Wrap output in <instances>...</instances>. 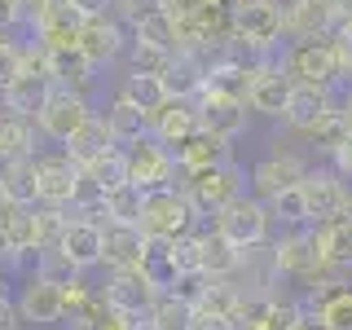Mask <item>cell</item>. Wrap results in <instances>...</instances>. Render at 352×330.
<instances>
[{
  "instance_id": "816d5d0a",
  "label": "cell",
  "mask_w": 352,
  "mask_h": 330,
  "mask_svg": "<svg viewBox=\"0 0 352 330\" xmlns=\"http://www.w3.org/2000/svg\"><path fill=\"white\" fill-rule=\"evenodd\" d=\"M14 326H22V322L14 313V300H5V304H0V330H14Z\"/></svg>"
},
{
  "instance_id": "f1b7e54d",
  "label": "cell",
  "mask_w": 352,
  "mask_h": 330,
  "mask_svg": "<svg viewBox=\"0 0 352 330\" xmlns=\"http://www.w3.org/2000/svg\"><path fill=\"white\" fill-rule=\"evenodd\" d=\"M198 269L207 278H234L242 269V251L229 247L216 229H198Z\"/></svg>"
},
{
  "instance_id": "836d02e7",
  "label": "cell",
  "mask_w": 352,
  "mask_h": 330,
  "mask_svg": "<svg viewBox=\"0 0 352 330\" xmlns=\"http://www.w3.org/2000/svg\"><path fill=\"white\" fill-rule=\"evenodd\" d=\"M80 176H84V185H88V190H97L102 198H110L115 190H124V185H128V163H124V150H110V154H102V159H93L88 168H80Z\"/></svg>"
},
{
  "instance_id": "603a6c76",
  "label": "cell",
  "mask_w": 352,
  "mask_h": 330,
  "mask_svg": "<svg viewBox=\"0 0 352 330\" xmlns=\"http://www.w3.org/2000/svg\"><path fill=\"white\" fill-rule=\"evenodd\" d=\"M141 251H146V234L132 225H102V264L115 269H137Z\"/></svg>"
},
{
  "instance_id": "6da1fadb",
  "label": "cell",
  "mask_w": 352,
  "mask_h": 330,
  "mask_svg": "<svg viewBox=\"0 0 352 330\" xmlns=\"http://www.w3.org/2000/svg\"><path fill=\"white\" fill-rule=\"evenodd\" d=\"M242 185H247V172L229 159V163H220V168L185 172V181L176 185V190L185 194V203L194 207L198 220H216L229 203H234V198H242Z\"/></svg>"
},
{
  "instance_id": "be15d7a7",
  "label": "cell",
  "mask_w": 352,
  "mask_h": 330,
  "mask_svg": "<svg viewBox=\"0 0 352 330\" xmlns=\"http://www.w3.org/2000/svg\"><path fill=\"white\" fill-rule=\"evenodd\" d=\"M14 330H22V326H14Z\"/></svg>"
},
{
  "instance_id": "94428289",
  "label": "cell",
  "mask_w": 352,
  "mask_h": 330,
  "mask_svg": "<svg viewBox=\"0 0 352 330\" xmlns=\"http://www.w3.org/2000/svg\"><path fill=\"white\" fill-rule=\"evenodd\" d=\"M71 330H88V326H71Z\"/></svg>"
},
{
  "instance_id": "44dd1931",
  "label": "cell",
  "mask_w": 352,
  "mask_h": 330,
  "mask_svg": "<svg viewBox=\"0 0 352 330\" xmlns=\"http://www.w3.org/2000/svg\"><path fill=\"white\" fill-rule=\"evenodd\" d=\"M159 80H163L168 102H198V97H203V84H207V66L198 62L194 53H176Z\"/></svg>"
},
{
  "instance_id": "ab89813d",
  "label": "cell",
  "mask_w": 352,
  "mask_h": 330,
  "mask_svg": "<svg viewBox=\"0 0 352 330\" xmlns=\"http://www.w3.org/2000/svg\"><path fill=\"white\" fill-rule=\"evenodd\" d=\"M269 216L278 220L282 229H308V207H304V194H300V185L295 190H286V194H278V198H269Z\"/></svg>"
},
{
  "instance_id": "c3c4849f",
  "label": "cell",
  "mask_w": 352,
  "mask_h": 330,
  "mask_svg": "<svg viewBox=\"0 0 352 330\" xmlns=\"http://www.w3.org/2000/svg\"><path fill=\"white\" fill-rule=\"evenodd\" d=\"M330 159H335V172L344 176V181H352V132L344 137V146H339L335 154H330Z\"/></svg>"
},
{
  "instance_id": "8fae6325",
  "label": "cell",
  "mask_w": 352,
  "mask_h": 330,
  "mask_svg": "<svg viewBox=\"0 0 352 330\" xmlns=\"http://www.w3.org/2000/svg\"><path fill=\"white\" fill-rule=\"evenodd\" d=\"M102 295H106V304L115 308V313L132 317V322H146L154 300H159V291L146 282V273H141V269H115V273H110V282L102 286Z\"/></svg>"
},
{
  "instance_id": "5bb4252c",
  "label": "cell",
  "mask_w": 352,
  "mask_h": 330,
  "mask_svg": "<svg viewBox=\"0 0 352 330\" xmlns=\"http://www.w3.org/2000/svg\"><path fill=\"white\" fill-rule=\"evenodd\" d=\"M304 159H295V154L286 150H269L264 159H256V168H251V190H256L260 203H269V198H278L286 190H295V185L304 181Z\"/></svg>"
},
{
  "instance_id": "bcb514c9",
  "label": "cell",
  "mask_w": 352,
  "mask_h": 330,
  "mask_svg": "<svg viewBox=\"0 0 352 330\" xmlns=\"http://www.w3.org/2000/svg\"><path fill=\"white\" fill-rule=\"evenodd\" d=\"M330 44H335V53H339L344 75H352V18H339V27L330 31Z\"/></svg>"
},
{
  "instance_id": "3957f363",
  "label": "cell",
  "mask_w": 352,
  "mask_h": 330,
  "mask_svg": "<svg viewBox=\"0 0 352 330\" xmlns=\"http://www.w3.org/2000/svg\"><path fill=\"white\" fill-rule=\"evenodd\" d=\"M84 190L80 163L66 150H36V194L40 207H58V212H71L75 198Z\"/></svg>"
},
{
  "instance_id": "52a82bcc",
  "label": "cell",
  "mask_w": 352,
  "mask_h": 330,
  "mask_svg": "<svg viewBox=\"0 0 352 330\" xmlns=\"http://www.w3.org/2000/svg\"><path fill=\"white\" fill-rule=\"evenodd\" d=\"M88 119H93V106H88V97L80 93H66V88H53L49 102H44V110L36 115V128L40 137L58 141V146H66V141L80 132Z\"/></svg>"
},
{
  "instance_id": "4fadbf2b",
  "label": "cell",
  "mask_w": 352,
  "mask_h": 330,
  "mask_svg": "<svg viewBox=\"0 0 352 330\" xmlns=\"http://www.w3.org/2000/svg\"><path fill=\"white\" fill-rule=\"evenodd\" d=\"M282 22H286V36L295 44L300 40H326L339 27V9H335V0H286Z\"/></svg>"
},
{
  "instance_id": "7402d4cb",
  "label": "cell",
  "mask_w": 352,
  "mask_h": 330,
  "mask_svg": "<svg viewBox=\"0 0 352 330\" xmlns=\"http://www.w3.org/2000/svg\"><path fill=\"white\" fill-rule=\"evenodd\" d=\"M44 62H49V84H53V88H66V93L88 97V88H93L97 71L84 62L80 49H53V53H44Z\"/></svg>"
},
{
  "instance_id": "d6a6232c",
  "label": "cell",
  "mask_w": 352,
  "mask_h": 330,
  "mask_svg": "<svg viewBox=\"0 0 352 330\" xmlns=\"http://www.w3.org/2000/svg\"><path fill=\"white\" fill-rule=\"evenodd\" d=\"M40 150V128L36 119H18V115H0V163L9 159H27Z\"/></svg>"
},
{
  "instance_id": "30bf717a",
  "label": "cell",
  "mask_w": 352,
  "mask_h": 330,
  "mask_svg": "<svg viewBox=\"0 0 352 330\" xmlns=\"http://www.w3.org/2000/svg\"><path fill=\"white\" fill-rule=\"evenodd\" d=\"M128 44H132V31H128L115 14H106V18H88V22H84L75 49L84 53V62L93 66V71H102V66L115 62L119 53L128 49Z\"/></svg>"
},
{
  "instance_id": "277c9868",
  "label": "cell",
  "mask_w": 352,
  "mask_h": 330,
  "mask_svg": "<svg viewBox=\"0 0 352 330\" xmlns=\"http://www.w3.org/2000/svg\"><path fill=\"white\" fill-rule=\"evenodd\" d=\"M282 71L291 75V84H313V88H335L344 80V66H339L335 44L326 40H300L282 53Z\"/></svg>"
},
{
  "instance_id": "6125c7cd",
  "label": "cell",
  "mask_w": 352,
  "mask_h": 330,
  "mask_svg": "<svg viewBox=\"0 0 352 330\" xmlns=\"http://www.w3.org/2000/svg\"><path fill=\"white\" fill-rule=\"evenodd\" d=\"M0 115H5V106H0Z\"/></svg>"
},
{
  "instance_id": "5b68a950",
  "label": "cell",
  "mask_w": 352,
  "mask_h": 330,
  "mask_svg": "<svg viewBox=\"0 0 352 330\" xmlns=\"http://www.w3.org/2000/svg\"><path fill=\"white\" fill-rule=\"evenodd\" d=\"M286 36L278 0H238L234 5V44L247 53H269Z\"/></svg>"
},
{
  "instance_id": "6f0895ef",
  "label": "cell",
  "mask_w": 352,
  "mask_h": 330,
  "mask_svg": "<svg viewBox=\"0 0 352 330\" xmlns=\"http://www.w3.org/2000/svg\"><path fill=\"white\" fill-rule=\"evenodd\" d=\"M335 9H339V18H352V0H335Z\"/></svg>"
},
{
  "instance_id": "ee69618b",
  "label": "cell",
  "mask_w": 352,
  "mask_h": 330,
  "mask_svg": "<svg viewBox=\"0 0 352 330\" xmlns=\"http://www.w3.org/2000/svg\"><path fill=\"white\" fill-rule=\"evenodd\" d=\"M53 5H58V0H14V9H18V22L31 31V36H36V31L44 27V18L53 14Z\"/></svg>"
},
{
  "instance_id": "9a60e30c",
  "label": "cell",
  "mask_w": 352,
  "mask_h": 330,
  "mask_svg": "<svg viewBox=\"0 0 352 330\" xmlns=\"http://www.w3.org/2000/svg\"><path fill=\"white\" fill-rule=\"evenodd\" d=\"M295 322H300V308L273 295H242L234 313V330H295Z\"/></svg>"
},
{
  "instance_id": "d6986e66",
  "label": "cell",
  "mask_w": 352,
  "mask_h": 330,
  "mask_svg": "<svg viewBox=\"0 0 352 330\" xmlns=\"http://www.w3.org/2000/svg\"><path fill=\"white\" fill-rule=\"evenodd\" d=\"M58 251H62V256L71 260L80 273L97 269V264H102V225L71 216V220H66V229H62V238H58Z\"/></svg>"
},
{
  "instance_id": "11a10c76",
  "label": "cell",
  "mask_w": 352,
  "mask_h": 330,
  "mask_svg": "<svg viewBox=\"0 0 352 330\" xmlns=\"http://www.w3.org/2000/svg\"><path fill=\"white\" fill-rule=\"evenodd\" d=\"M335 106H339V110H344V119H348V128H352V88H348V93H344V97H335Z\"/></svg>"
},
{
  "instance_id": "cb8c5ba5",
  "label": "cell",
  "mask_w": 352,
  "mask_h": 330,
  "mask_svg": "<svg viewBox=\"0 0 352 330\" xmlns=\"http://www.w3.org/2000/svg\"><path fill=\"white\" fill-rule=\"evenodd\" d=\"M0 203L5 207H36V154L27 159H9L0 163Z\"/></svg>"
},
{
  "instance_id": "7dc6e473",
  "label": "cell",
  "mask_w": 352,
  "mask_h": 330,
  "mask_svg": "<svg viewBox=\"0 0 352 330\" xmlns=\"http://www.w3.org/2000/svg\"><path fill=\"white\" fill-rule=\"evenodd\" d=\"M132 326H137V322H132V317H124V313H115L110 304H102L93 317H88V330H132Z\"/></svg>"
},
{
  "instance_id": "7bdbcfd3",
  "label": "cell",
  "mask_w": 352,
  "mask_h": 330,
  "mask_svg": "<svg viewBox=\"0 0 352 330\" xmlns=\"http://www.w3.org/2000/svg\"><path fill=\"white\" fill-rule=\"evenodd\" d=\"M66 220H71V212H58V207H40L36 203V238H40V247H58Z\"/></svg>"
},
{
  "instance_id": "2e32d148",
  "label": "cell",
  "mask_w": 352,
  "mask_h": 330,
  "mask_svg": "<svg viewBox=\"0 0 352 330\" xmlns=\"http://www.w3.org/2000/svg\"><path fill=\"white\" fill-rule=\"evenodd\" d=\"M291 75L282 71V66H260L256 71V80H251V88H247V106L256 110V115H264V119H282L286 115V102H291Z\"/></svg>"
},
{
  "instance_id": "d4e9b609",
  "label": "cell",
  "mask_w": 352,
  "mask_h": 330,
  "mask_svg": "<svg viewBox=\"0 0 352 330\" xmlns=\"http://www.w3.org/2000/svg\"><path fill=\"white\" fill-rule=\"evenodd\" d=\"M137 269L146 273V282L159 295H172L176 282H181V269H176V242L146 238V251H141V264H137Z\"/></svg>"
},
{
  "instance_id": "f546056e",
  "label": "cell",
  "mask_w": 352,
  "mask_h": 330,
  "mask_svg": "<svg viewBox=\"0 0 352 330\" xmlns=\"http://www.w3.org/2000/svg\"><path fill=\"white\" fill-rule=\"evenodd\" d=\"M176 163H181V172H203V168H220V163H229V141L212 137V132L198 128L190 141H185L181 150L172 154Z\"/></svg>"
},
{
  "instance_id": "8992f818",
  "label": "cell",
  "mask_w": 352,
  "mask_h": 330,
  "mask_svg": "<svg viewBox=\"0 0 352 330\" xmlns=\"http://www.w3.org/2000/svg\"><path fill=\"white\" fill-rule=\"evenodd\" d=\"M216 234L229 242V247H238V251H256L269 242V229H273V216H269V207L260 203V198H234V203L225 207V212L216 216Z\"/></svg>"
},
{
  "instance_id": "e0dca14e",
  "label": "cell",
  "mask_w": 352,
  "mask_h": 330,
  "mask_svg": "<svg viewBox=\"0 0 352 330\" xmlns=\"http://www.w3.org/2000/svg\"><path fill=\"white\" fill-rule=\"evenodd\" d=\"M198 128H203L198 124V102H168L159 115L150 119V137L159 141L163 150H172V154L181 150Z\"/></svg>"
},
{
  "instance_id": "9f6ffc18",
  "label": "cell",
  "mask_w": 352,
  "mask_h": 330,
  "mask_svg": "<svg viewBox=\"0 0 352 330\" xmlns=\"http://www.w3.org/2000/svg\"><path fill=\"white\" fill-rule=\"evenodd\" d=\"M5 300H9V269L0 264V304H5Z\"/></svg>"
},
{
  "instance_id": "60d3db41",
  "label": "cell",
  "mask_w": 352,
  "mask_h": 330,
  "mask_svg": "<svg viewBox=\"0 0 352 330\" xmlns=\"http://www.w3.org/2000/svg\"><path fill=\"white\" fill-rule=\"evenodd\" d=\"M348 119H344V110H339V106H330L326 110V119H322V124H317L313 132H308V137H313V146H322L326 154H335L339 146H344V137H348Z\"/></svg>"
},
{
  "instance_id": "d590c367",
  "label": "cell",
  "mask_w": 352,
  "mask_h": 330,
  "mask_svg": "<svg viewBox=\"0 0 352 330\" xmlns=\"http://www.w3.org/2000/svg\"><path fill=\"white\" fill-rule=\"evenodd\" d=\"M132 40L150 44V49H159V53H176V18L159 5L154 14H146L137 27H132Z\"/></svg>"
},
{
  "instance_id": "9c48e42d",
  "label": "cell",
  "mask_w": 352,
  "mask_h": 330,
  "mask_svg": "<svg viewBox=\"0 0 352 330\" xmlns=\"http://www.w3.org/2000/svg\"><path fill=\"white\" fill-rule=\"evenodd\" d=\"M300 194H304V207H308V225H326V220L344 216L348 181L335 168H308L304 181H300Z\"/></svg>"
},
{
  "instance_id": "484cf974",
  "label": "cell",
  "mask_w": 352,
  "mask_h": 330,
  "mask_svg": "<svg viewBox=\"0 0 352 330\" xmlns=\"http://www.w3.org/2000/svg\"><path fill=\"white\" fill-rule=\"evenodd\" d=\"M313 238H317V251H322V264L335 273H348L352 269V220L348 216H335L326 225H313Z\"/></svg>"
},
{
  "instance_id": "4316f807",
  "label": "cell",
  "mask_w": 352,
  "mask_h": 330,
  "mask_svg": "<svg viewBox=\"0 0 352 330\" xmlns=\"http://www.w3.org/2000/svg\"><path fill=\"white\" fill-rule=\"evenodd\" d=\"M300 313H317L330 330H352V286H326V291H308L304 304H295Z\"/></svg>"
},
{
  "instance_id": "1f68e13d",
  "label": "cell",
  "mask_w": 352,
  "mask_h": 330,
  "mask_svg": "<svg viewBox=\"0 0 352 330\" xmlns=\"http://www.w3.org/2000/svg\"><path fill=\"white\" fill-rule=\"evenodd\" d=\"M62 150L71 154V159L80 163V168H88V163H93V159H102V154H110V150H119V146H115V137H110L106 119H102V115H93V119H88V124H84L80 132H75L71 141H66Z\"/></svg>"
},
{
  "instance_id": "ac0fdd59",
  "label": "cell",
  "mask_w": 352,
  "mask_h": 330,
  "mask_svg": "<svg viewBox=\"0 0 352 330\" xmlns=\"http://www.w3.org/2000/svg\"><path fill=\"white\" fill-rule=\"evenodd\" d=\"M247 115H251L247 102H229V97H212V93L198 97V124L220 141H238L247 132Z\"/></svg>"
},
{
  "instance_id": "7a4b0ae2",
  "label": "cell",
  "mask_w": 352,
  "mask_h": 330,
  "mask_svg": "<svg viewBox=\"0 0 352 330\" xmlns=\"http://www.w3.org/2000/svg\"><path fill=\"white\" fill-rule=\"evenodd\" d=\"M141 234L146 238H163V242H181L198 234V216L185 203V194L168 185V190H150L141 203Z\"/></svg>"
},
{
  "instance_id": "83f0119b",
  "label": "cell",
  "mask_w": 352,
  "mask_h": 330,
  "mask_svg": "<svg viewBox=\"0 0 352 330\" xmlns=\"http://www.w3.org/2000/svg\"><path fill=\"white\" fill-rule=\"evenodd\" d=\"M84 22H88V18L80 14V9H71L66 0H58V5H53V14L44 18V27H40L31 40H36L44 53H53V49H75V40H80V27H84Z\"/></svg>"
},
{
  "instance_id": "f5cc1de1",
  "label": "cell",
  "mask_w": 352,
  "mask_h": 330,
  "mask_svg": "<svg viewBox=\"0 0 352 330\" xmlns=\"http://www.w3.org/2000/svg\"><path fill=\"white\" fill-rule=\"evenodd\" d=\"M295 330H330L317 313H300V322H295Z\"/></svg>"
},
{
  "instance_id": "7c38bea8",
  "label": "cell",
  "mask_w": 352,
  "mask_h": 330,
  "mask_svg": "<svg viewBox=\"0 0 352 330\" xmlns=\"http://www.w3.org/2000/svg\"><path fill=\"white\" fill-rule=\"evenodd\" d=\"M14 313L22 326H53L66 317V300H62V286H49L44 278L27 273V282L18 286L14 295Z\"/></svg>"
},
{
  "instance_id": "91938a15",
  "label": "cell",
  "mask_w": 352,
  "mask_h": 330,
  "mask_svg": "<svg viewBox=\"0 0 352 330\" xmlns=\"http://www.w3.org/2000/svg\"><path fill=\"white\" fill-rule=\"evenodd\" d=\"M132 330H154V326H150V322H137V326H132Z\"/></svg>"
},
{
  "instance_id": "4dcf8cb0",
  "label": "cell",
  "mask_w": 352,
  "mask_h": 330,
  "mask_svg": "<svg viewBox=\"0 0 352 330\" xmlns=\"http://www.w3.org/2000/svg\"><path fill=\"white\" fill-rule=\"evenodd\" d=\"M102 119H106V128H110V137H115L119 150H128V146H137L141 137H150V119L141 115L132 102H124V97H115Z\"/></svg>"
},
{
  "instance_id": "8d00e7d4",
  "label": "cell",
  "mask_w": 352,
  "mask_h": 330,
  "mask_svg": "<svg viewBox=\"0 0 352 330\" xmlns=\"http://www.w3.org/2000/svg\"><path fill=\"white\" fill-rule=\"evenodd\" d=\"M141 203H146V194H141L137 185L115 190V194L106 198V225H132V229H141Z\"/></svg>"
},
{
  "instance_id": "f907efd6",
  "label": "cell",
  "mask_w": 352,
  "mask_h": 330,
  "mask_svg": "<svg viewBox=\"0 0 352 330\" xmlns=\"http://www.w3.org/2000/svg\"><path fill=\"white\" fill-rule=\"evenodd\" d=\"M9 27H18V9H14V0H0V36Z\"/></svg>"
},
{
  "instance_id": "db71d44e",
  "label": "cell",
  "mask_w": 352,
  "mask_h": 330,
  "mask_svg": "<svg viewBox=\"0 0 352 330\" xmlns=\"http://www.w3.org/2000/svg\"><path fill=\"white\" fill-rule=\"evenodd\" d=\"M9 260H14V247H9V234H5V225H0V264L9 269Z\"/></svg>"
},
{
  "instance_id": "680465c9",
  "label": "cell",
  "mask_w": 352,
  "mask_h": 330,
  "mask_svg": "<svg viewBox=\"0 0 352 330\" xmlns=\"http://www.w3.org/2000/svg\"><path fill=\"white\" fill-rule=\"evenodd\" d=\"M344 216L352 220V185H348V203H344Z\"/></svg>"
},
{
  "instance_id": "74e56055",
  "label": "cell",
  "mask_w": 352,
  "mask_h": 330,
  "mask_svg": "<svg viewBox=\"0 0 352 330\" xmlns=\"http://www.w3.org/2000/svg\"><path fill=\"white\" fill-rule=\"evenodd\" d=\"M146 322L154 330H190L194 326V308L185 304V300H176V295H159Z\"/></svg>"
},
{
  "instance_id": "ffe728a7",
  "label": "cell",
  "mask_w": 352,
  "mask_h": 330,
  "mask_svg": "<svg viewBox=\"0 0 352 330\" xmlns=\"http://www.w3.org/2000/svg\"><path fill=\"white\" fill-rule=\"evenodd\" d=\"M335 106V93L330 88H313V84H295L291 88V102H286V115H282V124H291L295 132H313L317 124L326 119V110Z\"/></svg>"
},
{
  "instance_id": "ba28073f",
  "label": "cell",
  "mask_w": 352,
  "mask_h": 330,
  "mask_svg": "<svg viewBox=\"0 0 352 330\" xmlns=\"http://www.w3.org/2000/svg\"><path fill=\"white\" fill-rule=\"evenodd\" d=\"M124 163H128V185H137L141 194L150 190H168L172 176H176V159L172 150H163L154 137H141L137 146L124 150Z\"/></svg>"
},
{
  "instance_id": "f35d334b",
  "label": "cell",
  "mask_w": 352,
  "mask_h": 330,
  "mask_svg": "<svg viewBox=\"0 0 352 330\" xmlns=\"http://www.w3.org/2000/svg\"><path fill=\"white\" fill-rule=\"evenodd\" d=\"M31 273H36V278H44L49 286H71L75 278H84V273L75 269V264L66 260L58 247H40V251H36V269H31Z\"/></svg>"
},
{
  "instance_id": "681fc988",
  "label": "cell",
  "mask_w": 352,
  "mask_h": 330,
  "mask_svg": "<svg viewBox=\"0 0 352 330\" xmlns=\"http://www.w3.org/2000/svg\"><path fill=\"white\" fill-rule=\"evenodd\" d=\"M66 5H71V9H80L84 18H106L115 0H66Z\"/></svg>"
},
{
  "instance_id": "b9f144b4",
  "label": "cell",
  "mask_w": 352,
  "mask_h": 330,
  "mask_svg": "<svg viewBox=\"0 0 352 330\" xmlns=\"http://www.w3.org/2000/svg\"><path fill=\"white\" fill-rule=\"evenodd\" d=\"M128 58H132V71H137V75H163L176 53H159V49H150V44H137V40H132L128 44Z\"/></svg>"
},
{
  "instance_id": "e575fe53",
  "label": "cell",
  "mask_w": 352,
  "mask_h": 330,
  "mask_svg": "<svg viewBox=\"0 0 352 330\" xmlns=\"http://www.w3.org/2000/svg\"><path fill=\"white\" fill-rule=\"evenodd\" d=\"M119 97H124V102H132L146 119H154L163 106H168V93H163V80H159V75H137V71L124 75V88H119Z\"/></svg>"
},
{
  "instance_id": "f6af8a7d",
  "label": "cell",
  "mask_w": 352,
  "mask_h": 330,
  "mask_svg": "<svg viewBox=\"0 0 352 330\" xmlns=\"http://www.w3.org/2000/svg\"><path fill=\"white\" fill-rule=\"evenodd\" d=\"M22 71V44H14L9 36H0V88Z\"/></svg>"
}]
</instances>
